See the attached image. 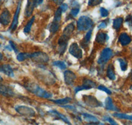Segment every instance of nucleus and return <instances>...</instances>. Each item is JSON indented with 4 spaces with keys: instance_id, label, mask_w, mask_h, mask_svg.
Here are the masks:
<instances>
[{
    "instance_id": "1",
    "label": "nucleus",
    "mask_w": 132,
    "mask_h": 125,
    "mask_svg": "<svg viewBox=\"0 0 132 125\" xmlns=\"http://www.w3.org/2000/svg\"><path fill=\"white\" fill-rule=\"evenodd\" d=\"M24 86L26 89L30 92L32 93L33 94L36 95V96L42 98H46L49 99L52 97V95L50 92H47L46 90H44L43 88L39 86L38 85L36 84V83L32 82H27L24 83Z\"/></svg>"
},
{
    "instance_id": "2",
    "label": "nucleus",
    "mask_w": 132,
    "mask_h": 125,
    "mask_svg": "<svg viewBox=\"0 0 132 125\" xmlns=\"http://www.w3.org/2000/svg\"><path fill=\"white\" fill-rule=\"evenodd\" d=\"M94 22L93 20L87 16H81L77 22V27L79 31H87L92 29Z\"/></svg>"
},
{
    "instance_id": "3",
    "label": "nucleus",
    "mask_w": 132,
    "mask_h": 125,
    "mask_svg": "<svg viewBox=\"0 0 132 125\" xmlns=\"http://www.w3.org/2000/svg\"><path fill=\"white\" fill-rule=\"evenodd\" d=\"M44 0H27L24 15L27 17H30L32 14L35 7H38L43 3Z\"/></svg>"
},
{
    "instance_id": "4",
    "label": "nucleus",
    "mask_w": 132,
    "mask_h": 125,
    "mask_svg": "<svg viewBox=\"0 0 132 125\" xmlns=\"http://www.w3.org/2000/svg\"><path fill=\"white\" fill-rule=\"evenodd\" d=\"M113 56V51L110 48H106L102 49L98 59V63L100 65L105 64Z\"/></svg>"
},
{
    "instance_id": "5",
    "label": "nucleus",
    "mask_w": 132,
    "mask_h": 125,
    "mask_svg": "<svg viewBox=\"0 0 132 125\" xmlns=\"http://www.w3.org/2000/svg\"><path fill=\"white\" fill-rule=\"evenodd\" d=\"M30 59L38 63H46L49 61L48 55L46 53L40 52V51L30 53Z\"/></svg>"
},
{
    "instance_id": "6",
    "label": "nucleus",
    "mask_w": 132,
    "mask_h": 125,
    "mask_svg": "<svg viewBox=\"0 0 132 125\" xmlns=\"http://www.w3.org/2000/svg\"><path fill=\"white\" fill-rule=\"evenodd\" d=\"M16 111L20 115H23L24 117H34L36 115L35 111L33 109L29 107L24 105H18L15 108Z\"/></svg>"
},
{
    "instance_id": "7",
    "label": "nucleus",
    "mask_w": 132,
    "mask_h": 125,
    "mask_svg": "<svg viewBox=\"0 0 132 125\" xmlns=\"http://www.w3.org/2000/svg\"><path fill=\"white\" fill-rule=\"evenodd\" d=\"M83 101L87 105L90 107H102V103L98 100L93 95H85L82 97Z\"/></svg>"
},
{
    "instance_id": "8",
    "label": "nucleus",
    "mask_w": 132,
    "mask_h": 125,
    "mask_svg": "<svg viewBox=\"0 0 132 125\" xmlns=\"http://www.w3.org/2000/svg\"><path fill=\"white\" fill-rule=\"evenodd\" d=\"M69 52L71 55L76 59L82 58V51L76 42H74V43L71 45L69 48Z\"/></svg>"
},
{
    "instance_id": "9",
    "label": "nucleus",
    "mask_w": 132,
    "mask_h": 125,
    "mask_svg": "<svg viewBox=\"0 0 132 125\" xmlns=\"http://www.w3.org/2000/svg\"><path fill=\"white\" fill-rule=\"evenodd\" d=\"M11 20V15L7 9H4L0 15V24L6 26L9 25Z\"/></svg>"
},
{
    "instance_id": "10",
    "label": "nucleus",
    "mask_w": 132,
    "mask_h": 125,
    "mask_svg": "<svg viewBox=\"0 0 132 125\" xmlns=\"http://www.w3.org/2000/svg\"><path fill=\"white\" fill-rule=\"evenodd\" d=\"M77 76L73 72L67 70L64 72V81L68 86H73L74 84Z\"/></svg>"
},
{
    "instance_id": "11",
    "label": "nucleus",
    "mask_w": 132,
    "mask_h": 125,
    "mask_svg": "<svg viewBox=\"0 0 132 125\" xmlns=\"http://www.w3.org/2000/svg\"><path fill=\"white\" fill-rule=\"evenodd\" d=\"M21 2L20 1L19 2L18 5H17V7L16 9V11L14 15L12 23L11 24L10 26V30L12 32H14L17 28L18 26V22H19V16L20 11H21Z\"/></svg>"
},
{
    "instance_id": "12",
    "label": "nucleus",
    "mask_w": 132,
    "mask_h": 125,
    "mask_svg": "<svg viewBox=\"0 0 132 125\" xmlns=\"http://www.w3.org/2000/svg\"><path fill=\"white\" fill-rule=\"evenodd\" d=\"M69 38L66 36H60V39L58 40V51L60 54H63L66 50V48L68 46V42L69 41Z\"/></svg>"
},
{
    "instance_id": "13",
    "label": "nucleus",
    "mask_w": 132,
    "mask_h": 125,
    "mask_svg": "<svg viewBox=\"0 0 132 125\" xmlns=\"http://www.w3.org/2000/svg\"><path fill=\"white\" fill-rule=\"evenodd\" d=\"M0 95L5 97H13L15 95V92L9 86L0 83Z\"/></svg>"
},
{
    "instance_id": "14",
    "label": "nucleus",
    "mask_w": 132,
    "mask_h": 125,
    "mask_svg": "<svg viewBox=\"0 0 132 125\" xmlns=\"http://www.w3.org/2000/svg\"><path fill=\"white\" fill-rule=\"evenodd\" d=\"M118 42L123 46H126L129 45L131 42V38L127 33L122 32L120 34L118 38Z\"/></svg>"
},
{
    "instance_id": "15",
    "label": "nucleus",
    "mask_w": 132,
    "mask_h": 125,
    "mask_svg": "<svg viewBox=\"0 0 132 125\" xmlns=\"http://www.w3.org/2000/svg\"><path fill=\"white\" fill-rule=\"evenodd\" d=\"M0 72L9 77H14L13 70L8 64L0 65Z\"/></svg>"
},
{
    "instance_id": "16",
    "label": "nucleus",
    "mask_w": 132,
    "mask_h": 125,
    "mask_svg": "<svg viewBox=\"0 0 132 125\" xmlns=\"http://www.w3.org/2000/svg\"><path fill=\"white\" fill-rule=\"evenodd\" d=\"M108 39H109V36H108V35L106 33L100 32H98L96 34L95 41L98 43H99V44L104 45Z\"/></svg>"
},
{
    "instance_id": "17",
    "label": "nucleus",
    "mask_w": 132,
    "mask_h": 125,
    "mask_svg": "<svg viewBox=\"0 0 132 125\" xmlns=\"http://www.w3.org/2000/svg\"><path fill=\"white\" fill-rule=\"evenodd\" d=\"M104 105H105V107L107 110L114 111H119L117 107L114 106V103H113L112 99L110 97H109V96L106 98Z\"/></svg>"
},
{
    "instance_id": "18",
    "label": "nucleus",
    "mask_w": 132,
    "mask_h": 125,
    "mask_svg": "<svg viewBox=\"0 0 132 125\" xmlns=\"http://www.w3.org/2000/svg\"><path fill=\"white\" fill-rule=\"evenodd\" d=\"M74 30H75V26H74L73 23H70V24H68L66 26L65 28H64V30L63 31V36H66V37L70 38V36L73 32Z\"/></svg>"
},
{
    "instance_id": "19",
    "label": "nucleus",
    "mask_w": 132,
    "mask_h": 125,
    "mask_svg": "<svg viewBox=\"0 0 132 125\" xmlns=\"http://www.w3.org/2000/svg\"><path fill=\"white\" fill-rule=\"evenodd\" d=\"M82 116L85 119V121H86L87 122H90L91 124H100V121H98V119L93 115L88 114V113H82Z\"/></svg>"
},
{
    "instance_id": "20",
    "label": "nucleus",
    "mask_w": 132,
    "mask_h": 125,
    "mask_svg": "<svg viewBox=\"0 0 132 125\" xmlns=\"http://www.w3.org/2000/svg\"><path fill=\"white\" fill-rule=\"evenodd\" d=\"M106 76L111 81H114L116 79V75L114 72V68L112 64H109L106 70Z\"/></svg>"
},
{
    "instance_id": "21",
    "label": "nucleus",
    "mask_w": 132,
    "mask_h": 125,
    "mask_svg": "<svg viewBox=\"0 0 132 125\" xmlns=\"http://www.w3.org/2000/svg\"><path fill=\"white\" fill-rule=\"evenodd\" d=\"M123 22V19L122 17H117L113 21V28L116 30H119L122 26Z\"/></svg>"
},
{
    "instance_id": "22",
    "label": "nucleus",
    "mask_w": 132,
    "mask_h": 125,
    "mask_svg": "<svg viewBox=\"0 0 132 125\" xmlns=\"http://www.w3.org/2000/svg\"><path fill=\"white\" fill-rule=\"evenodd\" d=\"M92 32H93V30L92 29H90L89 30H88V32L86 34L83 40L82 41V46H83L84 48H86V47L88 46L89 42L90 40V38H91L92 36Z\"/></svg>"
},
{
    "instance_id": "23",
    "label": "nucleus",
    "mask_w": 132,
    "mask_h": 125,
    "mask_svg": "<svg viewBox=\"0 0 132 125\" xmlns=\"http://www.w3.org/2000/svg\"><path fill=\"white\" fill-rule=\"evenodd\" d=\"M60 26V22H56V21H53L52 23L50 24L49 27V30L52 34H55L56 32L58 31L59 28Z\"/></svg>"
},
{
    "instance_id": "24",
    "label": "nucleus",
    "mask_w": 132,
    "mask_h": 125,
    "mask_svg": "<svg viewBox=\"0 0 132 125\" xmlns=\"http://www.w3.org/2000/svg\"><path fill=\"white\" fill-rule=\"evenodd\" d=\"M50 113H52L53 115H56V117H57L59 118L60 119H61V120H62V121H63V122H65V123L68 124H70V122H69V121L68 119V118L66 117H65L64 115H62V113H59V112H57V111H50Z\"/></svg>"
},
{
    "instance_id": "25",
    "label": "nucleus",
    "mask_w": 132,
    "mask_h": 125,
    "mask_svg": "<svg viewBox=\"0 0 132 125\" xmlns=\"http://www.w3.org/2000/svg\"><path fill=\"white\" fill-rule=\"evenodd\" d=\"M72 99L70 97H65L63 99H60V100H52V102L56 103V104L61 105H63L68 104L71 101Z\"/></svg>"
},
{
    "instance_id": "26",
    "label": "nucleus",
    "mask_w": 132,
    "mask_h": 125,
    "mask_svg": "<svg viewBox=\"0 0 132 125\" xmlns=\"http://www.w3.org/2000/svg\"><path fill=\"white\" fill-rule=\"evenodd\" d=\"M82 84L86 86L87 88H89V89H91V88H95L96 86V83H95L94 81H91L90 79H88V78H85L83 80V82H82Z\"/></svg>"
},
{
    "instance_id": "27",
    "label": "nucleus",
    "mask_w": 132,
    "mask_h": 125,
    "mask_svg": "<svg viewBox=\"0 0 132 125\" xmlns=\"http://www.w3.org/2000/svg\"><path fill=\"white\" fill-rule=\"evenodd\" d=\"M30 53H20L16 56V59L20 62H22L27 60V59H30Z\"/></svg>"
},
{
    "instance_id": "28",
    "label": "nucleus",
    "mask_w": 132,
    "mask_h": 125,
    "mask_svg": "<svg viewBox=\"0 0 132 125\" xmlns=\"http://www.w3.org/2000/svg\"><path fill=\"white\" fill-rule=\"evenodd\" d=\"M35 16H32V17L31 18V19L28 22L27 25H26L24 28V30H23V31H24V33L27 34V33L30 32V30H31V27L33 24V22H34V21H35Z\"/></svg>"
},
{
    "instance_id": "29",
    "label": "nucleus",
    "mask_w": 132,
    "mask_h": 125,
    "mask_svg": "<svg viewBox=\"0 0 132 125\" xmlns=\"http://www.w3.org/2000/svg\"><path fill=\"white\" fill-rule=\"evenodd\" d=\"M62 11L60 9V8H57V10L56 11V12L54 13V18L53 21H56V22H60L61 20H62Z\"/></svg>"
},
{
    "instance_id": "30",
    "label": "nucleus",
    "mask_w": 132,
    "mask_h": 125,
    "mask_svg": "<svg viewBox=\"0 0 132 125\" xmlns=\"http://www.w3.org/2000/svg\"><path fill=\"white\" fill-rule=\"evenodd\" d=\"M53 65L58 67L59 69H61V70H64V69H66V67H67L65 63L63 61H54V62H53Z\"/></svg>"
},
{
    "instance_id": "31",
    "label": "nucleus",
    "mask_w": 132,
    "mask_h": 125,
    "mask_svg": "<svg viewBox=\"0 0 132 125\" xmlns=\"http://www.w3.org/2000/svg\"><path fill=\"white\" fill-rule=\"evenodd\" d=\"M118 61L120 62V68H121L122 70L126 71V70H127V69H128V62H127V61L125 59H123L121 58L118 59Z\"/></svg>"
},
{
    "instance_id": "32",
    "label": "nucleus",
    "mask_w": 132,
    "mask_h": 125,
    "mask_svg": "<svg viewBox=\"0 0 132 125\" xmlns=\"http://www.w3.org/2000/svg\"><path fill=\"white\" fill-rule=\"evenodd\" d=\"M102 2V0H89L88 5L90 7H95L100 5Z\"/></svg>"
},
{
    "instance_id": "33",
    "label": "nucleus",
    "mask_w": 132,
    "mask_h": 125,
    "mask_svg": "<svg viewBox=\"0 0 132 125\" xmlns=\"http://www.w3.org/2000/svg\"><path fill=\"white\" fill-rule=\"evenodd\" d=\"M97 88L98 90H100L103 91V92H106L107 94H108V95H110V94H112L111 91L108 88H107L106 86H103V85H100V86H98L97 87Z\"/></svg>"
},
{
    "instance_id": "34",
    "label": "nucleus",
    "mask_w": 132,
    "mask_h": 125,
    "mask_svg": "<svg viewBox=\"0 0 132 125\" xmlns=\"http://www.w3.org/2000/svg\"><path fill=\"white\" fill-rule=\"evenodd\" d=\"M100 13H101V16L102 17H107L109 15L108 11L104 7H101L100 9Z\"/></svg>"
},
{
    "instance_id": "35",
    "label": "nucleus",
    "mask_w": 132,
    "mask_h": 125,
    "mask_svg": "<svg viewBox=\"0 0 132 125\" xmlns=\"http://www.w3.org/2000/svg\"><path fill=\"white\" fill-rule=\"evenodd\" d=\"M79 13V8L75 7V8H73V9L71 10V12L69 15H70L71 16H73V17H75L77 15H78Z\"/></svg>"
},
{
    "instance_id": "36",
    "label": "nucleus",
    "mask_w": 132,
    "mask_h": 125,
    "mask_svg": "<svg viewBox=\"0 0 132 125\" xmlns=\"http://www.w3.org/2000/svg\"><path fill=\"white\" fill-rule=\"evenodd\" d=\"M103 120L104 121H106V122H108L110 124H111L112 125H116L118 124L117 122H116L115 121H114V119H112V118L109 117H104L103 118Z\"/></svg>"
},
{
    "instance_id": "37",
    "label": "nucleus",
    "mask_w": 132,
    "mask_h": 125,
    "mask_svg": "<svg viewBox=\"0 0 132 125\" xmlns=\"http://www.w3.org/2000/svg\"><path fill=\"white\" fill-rule=\"evenodd\" d=\"M9 44H10L11 48H12L13 50L15 53H17L19 51L18 48H17V46H16V45L15 44V42H13V41H11V40H10L9 41Z\"/></svg>"
},
{
    "instance_id": "38",
    "label": "nucleus",
    "mask_w": 132,
    "mask_h": 125,
    "mask_svg": "<svg viewBox=\"0 0 132 125\" xmlns=\"http://www.w3.org/2000/svg\"><path fill=\"white\" fill-rule=\"evenodd\" d=\"M60 8L62 10V12L64 13L68 9V5L66 3H62V4L60 5Z\"/></svg>"
},
{
    "instance_id": "39",
    "label": "nucleus",
    "mask_w": 132,
    "mask_h": 125,
    "mask_svg": "<svg viewBox=\"0 0 132 125\" xmlns=\"http://www.w3.org/2000/svg\"><path fill=\"white\" fill-rule=\"evenodd\" d=\"M106 21H102L101 23V24L98 26V29H103V28H105L107 26V24H108V22H107Z\"/></svg>"
},
{
    "instance_id": "40",
    "label": "nucleus",
    "mask_w": 132,
    "mask_h": 125,
    "mask_svg": "<svg viewBox=\"0 0 132 125\" xmlns=\"http://www.w3.org/2000/svg\"><path fill=\"white\" fill-rule=\"evenodd\" d=\"M71 7H73V8L75 7H79V4L77 1L75 0H73L72 2H71Z\"/></svg>"
},
{
    "instance_id": "41",
    "label": "nucleus",
    "mask_w": 132,
    "mask_h": 125,
    "mask_svg": "<svg viewBox=\"0 0 132 125\" xmlns=\"http://www.w3.org/2000/svg\"><path fill=\"white\" fill-rule=\"evenodd\" d=\"M61 107H65V108H68V109H71V111H75L76 109H75V107L73 106H71V105H66V106H61Z\"/></svg>"
},
{
    "instance_id": "42",
    "label": "nucleus",
    "mask_w": 132,
    "mask_h": 125,
    "mask_svg": "<svg viewBox=\"0 0 132 125\" xmlns=\"http://www.w3.org/2000/svg\"><path fill=\"white\" fill-rule=\"evenodd\" d=\"M53 2H55V3H56L57 4H62V2H63V0H52Z\"/></svg>"
},
{
    "instance_id": "43",
    "label": "nucleus",
    "mask_w": 132,
    "mask_h": 125,
    "mask_svg": "<svg viewBox=\"0 0 132 125\" xmlns=\"http://www.w3.org/2000/svg\"><path fill=\"white\" fill-rule=\"evenodd\" d=\"M3 54L2 53L0 52V61H2V59H3Z\"/></svg>"
},
{
    "instance_id": "44",
    "label": "nucleus",
    "mask_w": 132,
    "mask_h": 125,
    "mask_svg": "<svg viewBox=\"0 0 132 125\" xmlns=\"http://www.w3.org/2000/svg\"><path fill=\"white\" fill-rule=\"evenodd\" d=\"M129 19H126V21H127V22H128V21H131L132 22V16H129Z\"/></svg>"
},
{
    "instance_id": "45",
    "label": "nucleus",
    "mask_w": 132,
    "mask_h": 125,
    "mask_svg": "<svg viewBox=\"0 0 132 125\" xmlns=\"http://www.w3.org/2000/svg\"><path fill=\"white\" fill-rule=\"evenodd\" d=\"M2 0H0V7L2 6Z\"/></svg>"
},
{
    "instance_id": "46",
    "label": "nucleus",
    "mask_w": 132,
    "mask_h": 125,
    "mask_svg": "<svg viewBox=\"0 0 132 125\" xmlns=\"http://www.w3.org/2000/svg\"><path fill=\"white\" fill-rule=\"evenodd\" d=\"M2 79H3V78H2V77L1 76H0V81H2Z\"/></svg>"
},
{
    "instance_id": "47",
    "label": "nucleus",
    "mask_w": 132,
    "mask_h": 125,
    "mask_svg": "<svg viewBox=\"0 0 132 125\" xmlns=\"http://www.w3.org/2000/svg\"><path fill=\"white\" fill-rule=\"evenodd\" d=\"M0 38H2V39H3V36H2V35H0Z\"/></svg>"
},
{
    "instance_id": "48",
    "label": "nucleus",
    "mask_w": 132,
    "mask_h": 125,
    "mask_svg": "<svg viewBox=\"0 0 132 125\" xmlns=\"http://www.w3.org/2000/svg\"><path fill=\"white\" fill-rule=\"evenodd\" d=\"M130 90H132V85L130 86Z\"/></svg>"
},
{
    "instance_id": "49",
    "label": "nucleus",
    "mask_w": 132,
    "mask_h": 125,
    "mask_svg": "<svg viewBox=\"0 0 132 125\" xmlns=\"http://www.w3.org/2000/svg\"><path fill=\"white\" fill-rule=\"evenodd\" d=\"M0 46H1V44H0Z\"/></svg>"
}]
</instances>
